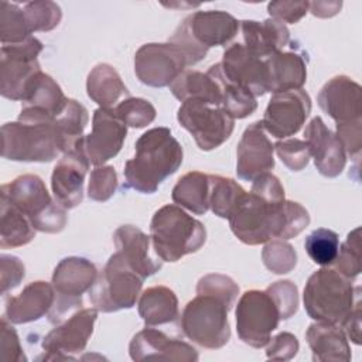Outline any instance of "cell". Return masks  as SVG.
<instances>
[{
	"label": "cell",
	"instance_id": "6da1fadb",
	"mask_svg": "<svg viewBox=\"0 0 362 362\" xmlns=\"http://www.w3.org/2000/svg\"><path fill=\"white\" fill-rule=\"evenodd\" d=\"M228 221L240 242L255 246L272 238H296L308 226L310 214L298 202L272 201L250 191L243 195Z\"/></svg>",
	"mask_w": 362,
	"mask_h": 362
},
{
	"label": "cell",
	"instance_id": "7a4b0ae2",
	"mask_svg": "<svg viewBox=\"0 0 362 362\" xmlns=\"http://www.w3.org/2000/svg\"><path fill=\"white\" fill-rule=\"evenodd\" d=\"M184 151L168 127H153L136 141L134 157L124 164L126 188L153 194L182 164Z\"/></svg>",
	"mask_w": 362,
	"mask_h": 362
},
{
	"label": "cell",
	"instance_id": "3957f363",
	"mask_svg": "<svg viewBox=\"0 0 362 362\" xmlns=\"http://www.w3.org/2000/svg\"><path fill=\"white\" fill-rule=\"evenodd\" d=\"M62 153V143L54 116L21 107L16 122L1 127V156L13 161L48 163Z\"/></svg>",
	"mask_w": 362,
	"mask_h": 362
},
{
	"label": "cell",
	"instance_id": "277c9868",
	"mask_svg": "<svg viewBox=\"0 0 362 362\" xmlns=\"http://www.w3.org/2000/svg\"><path fill=\"white\" fill-rule=\"evenodd\" d=\"M150 238L154 253L163 262H177L204 246L206 229L181 206L168 204L154 212Z\"/></svg>",
	"mask_w": 362,
	"mask_h": 362
},
{
	"label": "cell",
	"instance_id": "5b68a950",
	"mask_svg": "<svg viewBox=\"0 0 362 362\" xmlns=\"http://www.w3.org/2000/svg\"><path fill=\"white\" fill-rule=\"evenodd\" d=\"M238 30L239 21L226 11H195L182 20L168 41L181 48L189 66L202 61L211 47L230 42Z\"/></svg>",
	"mask_w": 362,
	"mask_h": 362
},
{
	"label": "cell",
	"instance_id": "8992f818",
	"mask_svg": "<svg viewBox=\"0 0 362 362\" xmlns=\"http://www.w3.org/2000/svg\"><path fill=\"white\" fill-rule=\"evenodd\" d=\"M355 288L337 269L324 266L305 283L304 308L315 321L342 325L355 305Z\"/></svg>",
	"mask_w": 362,
	"mask_h": 362
},
{
	"label": "cell",
	"instance_id": "52a82bcc",
	"mask_svg": "<svg viewBox=\"0 0 362 362\" xmlns=\"http://www.w3.org/2000/svg\"><path fill=\"white\" fill-rule=\"evenodd\" d=\"M0 195L18 208L35 230L58 233L66 225V209L51 198L44 181L35 174L18 175L1 187Z\"/></svg>",
	"mask_w": 362,
	"mask_h": 362
},
{
	"label": "cell",
	"instance_id": "ba28073f",
	"mask_svg": "<svg viewBox=\"0 0 362 362\" xmlns=\"http://www.w3.org/2000/svg\"><path fill=\"white\" fill-rule=\"evenodd\" d=\"M230 307L211 294H197L182 310L184 335L206 349H219L230 338L228 313Z\"/></svg>",
	"mask_w": 362,
	"mask_h": 362
},
{
	"label": "cell",
	"instance_id": "9c48e42d",
	"mask_svg": "<svg viewBox=\"0 0 362 362\" xmlns=\"http://www.w3.org/2000/svg\"><path fill=\"white\" fill-rule=\"evenodd\" d=\"M143 281L144 279L116 252L98 274L89 290V300L102 313L132 308L140 296Z\"/></svg>",
	"mask_w": 362,
	"mask_h": 362
},
{
	"label": "cell",
	"instance_id": "30bf717a",
	"mask_svg": "<svg viewBox=\"0 0 362 362\" xmlns=\"http://www.w3.org/2000/svg\"><path fill=\"white\" fill-rule=\"evenodd\" d=\"M98 274L96 266L85 257L69 256L62 259L52 273L51 284L55 291V301L48 313L49 322L57 325L79 310L82 294L90 290Z\"/></svg>",
	"mask_w": 362,
	"mask_h": 362
},
{
	"label": "cell",
	"instance_id": "8fae6325",
	"mask_svg": "<svg viewBox=\"0 0 362 362\" xmlns=\"http://www.w3.org/2000/svg\"><path fill=\"white\" fill-rule=\"evenodd\" d=\"M235 315L239 338L253 348L266 346L281 320L279 305L267 290L245 291L238 301Z\"/></svg>",
	"mask_w": 362,
	"mask_h": 362
},
{
	"label": "cell",
	"instance_id": "7c38bea8",
	"mask_svg": "<svg viewBox=\"0 0 362 362\" xmlns=\"http://www.w3.org/2000/svg\"><path fill=\"white\" fill-rule=\"evenodd\" d=\"M44 45L35 37L16 44H1L0 93L11 100H23L30 81L41 71L37 57Z\"/></svg>",
	"mask_w": 362,
	"mask_h": 362
},
{
	"label": "cell",
	"instance_id": "4fadbf2b",
	"mask_svg": "<svg viewBox=\"0 0 362 362\" xmlns=\"http://www.w3.org/2000/svg\"><path fill=\"white\" fill-rule=\"evenodd\" d=\"M177 120L191 133L198 148L204 151L223 144L235 127V119L225 109L201 100L182 102L177 112Z\"/></svg>",
	"mask_w": 362,
	"mask_h": 362
},
{
	"label": "cell",
	"instance_id": "5bb4252c",
	"mask_svg": "<svg viewBox=\"0 0 362 362\" xmlns=\"http://www.w3.org/2000/svg\"><path fill=\"white\" fill-rule=\"evenodd\" d=\"M188 66L185 54L173 42L141 45L134 55V74L147 86H170Z\"/></svg>",
	"mask_w": 362,
	"mask_h": 362
},
{
	"label": "cell",
	"instance_id": "9a60e30c",
	"mask_svg": "<svg viewBox=\"0 0 362 362\" xmlns=\"http://www.w3.org/2000/svg\"><path fill=\"white\" fill-rule=\"evenodd\" d=\"M98 318L95 307L79 308L57 324L42 339V349L47 352L40 359H75V354H81L90 339L93 325Z\"/></svg>",
	"mask_w": 362,
	"mask_h": 362
},
{
	"label": "cell",
	"instance_id": "2e32d148",
	"mask_svg": "<svg viewBox=\"0 0 362 362\" xmlns=\"http://www.w3.org/2000/svg\"><path fill=\"white\" fill-rule=\"evenodd\" d=\"M126 134L127 126L113 109L98 107L93 112L92 132L83 136L75 148L88 158L89 164L100 167L120 151Z\"/></svg>",
	"mask_w": 362,
	"mask_h": 362
},
{
	"label": "cell",
	"instance_id": "e0dca14e",
	"mask_svg": "<svg viewBox=\"0 0 362 362\" xmlns=\"http://www.w3.org/2000/svg\"><path fill=\"white\" fill-rule=\"evenodd\" d=\"M311 112V98L303 89L273 93L264 110L262 124L276 139L296 134Z\"/></svg>",
	"mask_w": 362,
	"mask_h": 362
},
{
	"label": "cell",
	"instance_id": "ac0fdd59",
	"mask_svg": "<svg viewBox=\"0 0 362 362\" xmlns=\"http://www.w3.org/2000/svg\"><path fill=\"white\" fill-rule=\"evenodd\" d=\"M219 68L228 81L242 86L255 98L269 92L266 59L252 54L240 42H233L223 51Z\"/></svg>",
	"mask_w": 362,
	"mask_h": 362
},
{
	"label": "cell",
	"instance_id": "d6986e66",
	"mask_svg": "<svg viewBox=\"0 0 362 362\" xmlns=\"http://www.w3.org/2000/svg\"><path fill=\"white\" fill-rule=\"evenodd\" d=\"M274 146L272 144L262 122L249 124L236 150V174L240 180L253 181L274 167Z\"/></svg>",
	"mask_w": 362,
	"mask_h": 362
},
{
	"label": "cell",
	"instance_id": "ffe728a7",
	"mask_svg": "<svg viewBox=\"0 0 362 362\" xmlns=\"http://www.w3.org/2000/svg\"><path fill=\"white\" fill-rule=\"evenodd\" d=\"M130 358L136 362L158 359V361H198L197 349L177 338H171L156 328H144L139 331L129 345Z\"/></svg>",
	"mask_w": 362,
	"mask_h": 362
},
{
	"label": "cell",
	"instance_id": "44dd1931",
	"mask_svg": "<svg viewBox=\"0 0 362 362\" xmlns=\"http://www.w3.org/2000/svg\"><path fill=\"white\" fill-rule=\"evenodd\" d=\"M88 158L76 148L65 153L54 167L51 188L55 201L65 209L78 206L83 199L85 175L89 170Z\"/></svg>",
	"mask_w": 362,
	"mask_h": 362
},
{
	"label": "cell",
	"instance_id": "7402d4cb",
	"mask_svg": "<svg viewBox=\"0 0 362 362\" xmlns=\"http://www.w3.org/2000/svg\"><path fill=\"white\" fill-rule=\"evenodd\" d=\"M318 105L337 124L361 119L362 89L361 85L345 75L331 78L318 93Z\"/></svg>",
	"mask_w": 362,
	"mask_h": 362
},
{
	"label": "cell",
	"instance_id": "603a6c76",
	"mask_svg": "<svg viewBox=\"0 0 362 362\" xmlns=\"http://www.w3.org/2000/svg\"><path fill=\"white\" fill-rule=\"evenodd\" d=\"M304 137L318 173L328 178L338 177L346 164V154L337 136L325 126L320 116L311 119Z\"/></svg>",
	"mask_w": 362,
	"mask_h": 362
},
{
	"label": "cell",
	"instance_id": "cb8c5ba5",
	"mask_svg": "<svg viewBox=\"0 0 362 362\" xmlns=\"http://www.w3.org/2000/svg\"><path fill=\"white\" fill-rule=\"evenodd\" d=\"M113 242L116 252H119L143 279L153 276L161 269L163 260L151 255V238L139 228L133 225L119 226L115 230Z\"/></svg>",
	"mask_w": 362,
	"mask_h": 362
},
{
	"label": "cell",
	"instance_id": "d4e9b609",
	"mask_svg": "<svg viewBox=\"0 0 362 362\" xmlns=\"http://www.w3.org/2000/svg\"><path fill=\"white\" fill-rule=\"evenodd\" d=\"M55 301L52 284L47 281H33L27 284L18 296L6 300L4 317L11 324H27L48 314Z\"/></svg>",
	"mask_w": 362,
	"mask_h": 362
},
{
	"label": "cell",
	"instance_id": "484cf974",
	"mask_svg": "<svg viewBox=\"0 0 362 362\" xmlns=\"http://www.w3.org/2000/svg\"><path fill=\"white\" fill-rule=\"evenodd\" d=\"M243 37V45L255 55L266 59L290 42V31L286 24L276 18L263 21L243 20L239 23Z\"/></svg>",
	"mask_w": 362,
	"mask_h": 362
},
{
	"label": "cell",
	"instance_id": "4316f807",
	"mask_svg": "<svg viewBox=\"0 0 362 362\" xmlns=\"http://www.w3.org/2000/svg\"><path fill=\"white\" fill-rule=\"evenodd\" d=\"M307 342L313 352V361H349L351 348L344 328L338 324L317 321L305 332Z\"/></svg>",
	"mask_w": 362,
	"mask_h": 362
},
{
	"label": "cell",
	"instance_id": "83f0119b",
	"mask_svg": "<svg viewBox=\"0 0 362 362\" xmlns=\"http://www.w3.org/2000/svg\"><path fill=\"white\" fill-rule=\"evenodd\" d=\"M269 72V92L279 93L301 89L307 81V62L293 51H280L266 58Z\"/></svg>",
	"mask_w": 362,
	"mask_h": 362
},
{
	"label": "cell",
	"instance_id": "f1b7e54d",
	"mask_svg": "<svg viewBox=\"0 0 362 362\" xmlns=\"http://www.w3.org/2000/svg\"><path fill=\"white\" fill-rule=\"evenodd\" d=\"M88 96L99 107L115 109L123 99L130 98V92L123 83L117 71L109 64H98L86 79Z\"/></svg>",
	"mask_w": 362,
	"mask_h": 362
},
{
	"label": "cell",
	"instance_id": "f546056e",
	"mask_svg": "<svg viewBox=\"0 0 362 362\" xmlns=\"http://www.w3.org/2000/svg\"><path fill=\"white\" fill-rule=\"evenodd\" d=\"M139 315L147 327L173 322L178 317L175 293L165 286L148 287L140 296Z\"/></svg>",
	"mask_w": 362,
	"mask_h": 362
},
{
	"label": "cell",
	"instance_id": "4dcf8cb0",
	"mask_svg": "<svg viewBox=\"0 0 362 362\" xmlns=\"http://www.w3.org/2000/svg\"><path fill=\"white\" fill-rule=\"evenodd\" d=\"M171 93L181 102L201 100L212 106L222 105V93L218 82L199 71H184L171 85Z\"/></svg>",
	"mask_w": 362,
	"mask_h": 362
},
{
	"label": "cell",
	"instance_id": "1f68e13d",
	"mask_svg": "<svg viewBox=\"0 0 362 362\" xmlns=\"http://www.w3.org/2000/svg\"><path fill=\"white\" fill-rule=\"evenodd\" d=\"M68 99L61 86L49 75L40 71L25 89L21 107H35L57 117L65 109Z\"/></svg>",
	"mask_w": 362,
	"mask_h": 362
},
{
	"label": "cell",
	"instance_id": "d6a6232c",
	"mask_svg": "<svg viewBox=\"0 0 362 362\" xmlns=\"http://www.w3.org/2000/svg\"><path fill=\"white\" fill-rule=\"evenodd\" d=\"M211 174L189 171L184 174L173 188L171 198L178 205L197 215H204L209 209Z\"/></svg>",
	"mask_w": 362,
	"mask_h": 362
},
{
	"label": "cell",
	"instance_id": "836d02e7",
	"mask_svg": "<svg viewBox=\"0 0 362 362\" xmlns=\"http://www.w3.org/2000/svg\"><path fill=\"white\" fill-rule=\"evenodd\" d=\"M0 246L6 249L30 243L35 236L31 222L4 197L0 198Z\"/></svg>",
	"mask_w": 362,
	"mask_h": 362
},
{
	"label": "cell",
	"instance_id": "e575fe53",
	"mask_svg": "<svg viewBox=\"0 0 362 362\" xmlns=\"http://www.w3.org/2000/svg\"><path fill=\"white\" fill-rule=\"evenodd\" d=\"M206 74H209L218 82L222 93L221 107L225 109L230 117L243 119L250 116L256 110L257 107L256 98L242 86L228 81L221 72L219 62L209 66Z\"/></svg>",
	"mask_w": 362,
	"mask_h": 362
},
{
	"label": "cell",
	"instance_id": "d590c367",
	"mask_svg": "<svg viewBox=\"0 0 362 362\" xmlns=\"http://www.w3.org/2000/svg\"><path fill=\"white\" fill-rule=\"evenodd\" d=\"M59 132L62 153L74 150L78 141L83 137V130L88 124L89 116L86 107L75 99H68L65 109L55 117Z\"/></svg>",
	"mask_w": 362,
	"mask_h": 362
},
{
	"label": "cell",
	"instance_id": "8d00e7d4",
	"mask_svg": "<svg viewBox=\"0 0 362 362\" xmlns=\"http://www.w3.org/2000/svg\"><path fill=\"white\" fill-rule=\"evenodd\" d=\"M246 191L232 178L222 175H211L209 208L219 216L229 219Z\"/></svg>",
	"mask_w": 362,
	"mask_h": 362
},
{
	"label": "cell",
	"instance_id": "74e56055",
	"mask_svg": "<svg viewBox=\"0 0 362 362\" xmlns=\"http://www.w3.org/2000/svg\"><path fill=\"white\" fill-rule=\"evenodd\" d=\"M33 37L24 10L8 1L0 3V40L1 44H16Z\"/></svg>",
	"mask_w": 362,
	"mask_h": 362
},
{
	"label": "cell",
	"instance_id": "f35d334b",
	"mask_svg": "<svg viewBox=\"0 0 362 362\" xmlns=\"http://www.w3.org/2000/svg\"><path fill=\"white\" fill-rule=\"evenodd\" d=\"M304 247L314 263L320 266H329L338 256L339 238L334 230L320 228L305 238Z\"/></svg>",
	"mask_w": 362,
	"mask_h": 362
},
{
	"label": "cell",
	"instance_id": "ab89813d",
	"mask_svg": "<svg viewBox=\"0 0 362 362\" xmlns=\"http://www.w3.org/2000/svg\"><path fill=\"white\" fill-rule=\"evenodd\" d=\"M23 10L31 34L35 31H51L62 18L61 7L54 1H30L25 3Z\"/></svg>",
	"mask_w": 362,
	"mask_h": 362
},
{
	"label": "cell",
	"instance_id": "60d3db41",
	"mask_svg": "<svg viewBox=\"0 0 362 362\" xmlns=\"http://www.w3.org/2000/svg\"><path fill=\"white\" fill-rule=\"evenodd\" d=\"M115 115L129 127H146L156 119V107L143 98H126L115 109Z\"/></svg>",
	"mask_w": 362,
	"mask_h": 362
},
{
	"label": "cell",
	"instance_id": "b9f144b4",
	"mask_svg": "<svg viewBox=\"0 0 362 362\" xmlns=\"http://www.w3.org/2000/svg\"><path fill=\"white\" fill-rule=\"evenodd\" d=\"M262 259L264 266L276 274L290 273L297 264V253L290 243L284 242V239L267 242L263 247Z\"/></svg>",
	"mask_w": 362,
	"mask_h": 362
},
{
	"label": "cell",
	"instance_id": "7bdbcfd3",
	"mask_svg": "<svg viewBox=\"0 0 362 362\" xmlns=\"http://www.w3.org/2000/svg\"><path fill=\"white\" fill-rule=\"evenodd\" d=\"M334 263L337 270L349 280H354L361 273V228H355L348 233Z\"/></svg>",
	"mask_w": 362,
	"mask_h": 362
},
{
	"label": "cell",
	"instance_id": "ee69618b",
	"mask_svg": "<svg viewBox=\"0 0 362 362\" xmlns=\"http://www.w3.org/2000/svg\"><path fill=\"white\" fill-rule=\"evenodd\" d=\"M197 294L215 296L232 308L239 294V286L229 276L211 273L198 280Z\"/></svg>",
	"mask_w": 362,
	"mask_h": 362
},
{
	"label": "cell",
	"instance_id": "f6af8a7d",
	"mask_svg": "<svg viewBox=\"0 0 362 362\" xmlns=\"http://www.w3.org/2000/svg\"><path fill=\"white\" fill-rule=\"evenodd\" d=\"M117 188V174L112 165H102L92 170L88 184V197L103 202L112 198Z\"/></svg>",
	"mask_w": 362,
	"mask_h": 362
},
{
	"label": "cell",
	"instance_id": "bcb514c9",
	"mask_svg": "<svg viewBox=\"0 0 362 362\" xmlns=\"http://www.w3.org/2000/svg\"><path fill=\"white\" fill-rule=\"evenodd\" d=\"M276 153L281 163L291 171H301L307 167L311 154L305 140L290 139L284 141H277L274 144Z\"/></svg>",
	"mask_w": 362,
	"mask_h": 362
},
{
	"label": "cell",
	"instance_id": "7dc6e473",
	"mask_svg": "<svg viewBox=\"0 0 362 362\" xmlns=\"http://www.w3.org/2000/svg\"><path fill=\"white\" fill-rule=\"evenodd\" d=\"M279 305L281 320L293 317L298 310V290L290 280H279L266 288Z\"/></svg>",
	"mask_w": 362,
	"mask_h": 362
},
{
	"label": "cell",
	"instance_id": "c3c4849f",
	"mask_svg": "<svg viewBox=\"0 0 362 362\" xmlns=\"http://www.w3.org/2000/svg\"><path fill=\"white\" fill-rule=\"evenodd\" d=\"M337 139L345 150V154L354 160H359L362 148V120H351L337 124Z\"/></svg>",
	"mask_w": 362,
	"mask_h": 362
},
{
	"label": "cell",
	"instance_id": "681fc988",
	"mask_svg": "<svg viewBox=\"0 0 362 362\" xmlns=\"http://www.w3.org/2000/svg\"><path fill=\"white\" fill-rule=\"evenodd\" d=\"M0 359L4 362H25L27 358L20 345L18 335L11 327V322L3 315L1 317V332H0Z\"/></svg>",
	"mask_w": 362,
	"mask_h": 362
},
{
	"label": "cell",
	"instance_id": "f907efd6",
	"mask_svg": "<svg viewBox=\"0 0 362 362\" xmlns=\"http://www.w3.org/2000/svg\"><path fill=\"white\" fill-rule=\"evenodd\" d=\"M310 1H270L267 4V11L272 18L280 23L294 24L300 21L308 11Z\"/></svg>",
	"mask_w": 362,
	"mask_h": 362
},
{
	"label": "cell",
	"instance_id": "816d5d0a",
	"mask_svg": "<svg viewBox=\"0 0 362 362\" xmlns=\"http://www.w3.org/2000/svg\"><path fill=\"white\" fill-rule=\"evenodd\" d=\"M25 276V269L23 262L10 255H1L0 257V284L1 294L4 296L8 290H13L20 284Z\"/></svg>",
	"mask_w": 362,
	"mask_h": 362
},
{
	"label": "cell",
	"instance_id": "f5cc1de1",
	"mask_svg": "<svg viewBox=\"0 0 362 362\" xmlns=\"http://www.w3.org/2000/svg\"><path fill=\"white\" fill-rule=\"evenodd\" d=\"M298 339L290 332H280L274 338H270L266 349L269 359L288 361L296 356L298 351Z\"/></svg>",
	"mask_w": 362,
	"mask_h": 362
},
{
	"label": "cell",
	"instance_id": "db71d44e",
	"mask_svg": "<svg viewBox=\"0 0 362 362\" xmlns=\"http://www.w3.org/2000/svg\"><path fill=\"white\" fill-rule=\"evenodd\" d=\"M342 328H344L346 337L351 338L354 344H356V345L361 344V301H359V297H358L352 311L342 322Z\"/></svg>",
	"mask_w": 362,
	"mask_h": 362
},
{
	"label": "cell",
	"instance_id": "11a10c76",
	"mask_svg": "<svg viewBox=\"0 0 362 362\" xmlns=\"http://www.w3.org/2000/svg\"><path fill=\"white\" fill-rule=\"evenodd\" d=\"M341 1H310L308 10L315 17H332L341 10Z\"/></svg>",
	"mask_w": 362,
	"mask_h": 362
}]
</instances>
